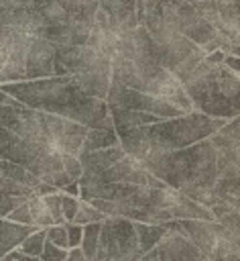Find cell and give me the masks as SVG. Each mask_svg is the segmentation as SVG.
I'll list each match as a JSON object with an SVG mask.
<instances>
[{
  "mask_svg": "<svg viewBox=\"0 0 240 261\" xmlns=\"http://www.w3.org/2000/svg\"><path fill=\"white\" fill-rule=\"evenodd\" d=\"M87 126L26 106H0V159L63 190L81 175Z\"/></svg>",
  "mask_w": 240,
  "mask_h": 261,
  "instance_id": "6da1fadb",
  "label": "cell"
},
{
  "mask_svg": "<svg viewBox=\"0 0 240 261\" xmlns=\"http://www.w3.org/2000/svg\"><path fill=\"white\" fill-rule=\"evenodd\" d=\"M144 167L207 210L220 202L240 208V118L228 120L214 135L157 157Z\"/></svg>",
  "mask_w": 240,
  "mask_h": 261,
  "instance_id": "7a4b0ae2",
  "label": "cell"
},
{
  "mask_svg": "<svg viewBox=\"0 0 240 261\" xmlns=\"http://www.w3.org/2000/svg\"><path fill=\"white\" fill-rule=\"evenodd\" d=\"M0 90L20 106L55 114L87 128H114L106 102L87 94L73 75L10 82L0 84Z\"/></svg>",
  "mask_w": 240,
  "mask_h": 261,
  "instance_id": "3957f363",
  "label": "cell"
},
{
  "mask_svg": "<svg viewBox=\"0 0 240 261\" xmlns=\"http://www.w3.org/2000/svg\"><path fill=\"white\" fill-rule=\"evenodd\" d=\"M110 84L171 100L183 106L187 112H193V106L179 80L157 61L151 47V37L142 24H136V29L120 35L110 63Z\"/></svg>",
  "mask_w": 240,
  "mask_h": 261,
  "instance_id": "277c9868",
  "label": "cell"
},
{
  "mask_svg": "<svg viewBox=\"0 0 240 261\" xmlns=\"http://www.w3.org/2000/svg\"><path fill=\"white\" fill-rule=\"evenodd\" d=\"M228 120L224 118H212L201 112H189L183 116H173V118H163L151 124L134 126L130 130L116 133L118 143L122 151L142 165L163 157L167 153H173L177 149L189 147L216 130H220Z\"/></svg>",
  "mask_w": 240,
  "mask_h": 261,
  "instance_id": "5b68a950",
  "label": "cell"
},
{
  "mask_svg": "<svg viewBox=\"0 0 240 261\" xmlns=\"http://www.w3.org/2000/svg\"><path fill=\"white\" fill-rule=\"evenodd\" d=\"M224 57L226 53L220 49L207 53L181 80V86L195 112L232 120L240 112V77L224 65Z\"/></svg>",
  "mask_w": 240,
  "mask_h": 261,
  "instance_id": "8992f818",
  "label": "cell"
},
{
  "mask_svg": "<svg viewBox=\"0 0 240 261\" xmlns=\"http://www.w3.org/2000/svg\"><path fill=\"white\" fill-rule=\"evenodd\" d=\"M55 57V43L12 27H0V84L57 75Z\"/></svg>",
  "mask_w": 240,
  "mask_h": 261,
  "instance_id": "52a82bcc",
  "label": "cell"
},
{
  "mask_svg": "<svg viewBox=\"0 0 240 261\" xmlns=\"http://www.w3.org/2000/svg\"><path fill=\"white\" fill-rule=\"evenodd\" d=\"M199 249L207 261H238L240 232L222 226L216 220H171Z\"/></svg>",
  "mask_w": 240,
  "mask_h": 261,
  "instance_id": "ba28073f",
  "label": "cell"
},
{
  "mask_svg": "<svg viewBox=\"0 0 240 261\" xmlns=\"http://www.w3.org/2000/svg\"><path fill=\"white\" fill-rule=\"evenodd\" d=\"M142 257L134 222L126 218L106 216L100 222L94 253L87 261H138Z\"/></svg>",
  "mask_w": 240,
  "mask_h": 261,
  "instance_id": "9c48e42d",
  "label": "cell"
},
{
  "mask_svg": "<svg viewBox=\"0 0 240 261\" xmlns=\"http://www.w3.org/2000/svg\"><path fill=\"white\" fill-rule=\"evenodd\" d=\"M57 192L61 190L45 184L26 169L0 159V218H6V214H10L35 196H47Z\"/></svg>",
  "mask_w": 240,
  "mask_h": 261,
  "instance_id": "30bf717a",
  "label": "cell"
},
{
  "mask_svg": "<svg viewBox=\"0 0 240 261\" xmlns=\"http://www.w3.org/2000/svg\"><path fill=\"white\" fill-rule=\"evenodd\" d=\"M195 12L222 37L234 55H238V0H185Z\"/></svg>",
  "mask_w": 240,
  "mask_h": 261,
  "instance_id": "8fae6325",
  "label": "cell"
},
{
  "mask_svg": "<svg viewBox=\"0 0 240 261\" xmlns=\"http://www.w3.org/2000/svg\"><path fill=\"white\" fill-rule=\"evenodd\" d=\"M6 220L33 226V228H47L55 224H65L61 214V192L47 194V196H35L26 200L22 206L6 214Z\"/></svg>",
  "mask_w": 240,
  "mask_h": 261,
  "instance_id": "7c38bea8",
  "label": "cell"
},
{
  "mask_svg": "<svg viewBox=\"0 0 240 261\" xmlns=\"http://www.w3.org/2000/svg\"><path fill=\"white\" fill-rule=\"evenodd\" d=\"M167 232L157 243V259L159 261H205L199 249L185 237V232L169 222H163Z\"/></svg>",
  "mask_w": 240,
  "mask_h": 261,
  "instance_id": "4fadbf2b",
  "label": "cell"
},
{
  "mask_svg": "<svg viewBox=\"0 0 240 261\" xmlns=\"http://www.w3.org/2000/svg\"><path fill=\"white\" fill-rule=\"evenodd\" d=\"M0 27H12L37 37V16L28 0H0Z\"/></svg>",
  "mask_w": 240,
  "mask_h": 261,
  "instance_id": "5bb4252c",
  "label": "cell"
},
{
  "mask_svg": "<svg viewBox=\"0 0 240 261\" xmlns=\"http://www.w3.org/2000/svg\"><path fill=\"white\" fill-rule=\"evenodd\" d=\"M98 10L112 29L124 33L136 29V0H98Z\"/></svg>",
  "mask_w": 240,
  "mask_h": 261,
  "instance_id": "9a60e30c",
  "label": "cell"
},
{
  "mask_svg": "<svg viewBox=\"0 0 240 261\" xmlns=\"http://www.w3.org/2000/svg\"><path fill=\"white\" fill-rule=\"evenodd\" d=\"M120 157H124V151H122L120 145L79 155V165H81V175L79 177H96L104 169H108L112 163H116Z\"/></svg>",
  "mask_w": 240,
  "mask_h": 261,
  "instance_id": "2e32d148",
  "label": "cell"
},
{
  "mask_svg": "<svg viewBox=\"0 0 240 261\" xmlns=\"http://www.w3.org/2000/svg\"><path fill=\"white\" fill-rule=\"evenodd\" d=\"M63 12L77 24L92 29L96 12H98V0H55Z\"/></svg>",
  "mask_w": 240,
  "mask_h": 261,
  "instance_id": "e0dca14e",
  "label": "cell"
},
{
  "mask_svg": "<svg viewBox=\"0 0 240 261\" xmlns=\"http://www.w3.org/2000/svg\"><path fill=\"white\" fill-rule=\"evenodd\" d=\"M35 230H39V228L16 224V222H10L6 218H0V259L6 253H10L12 249H16L22 243V239H26Z\"/></svg>",
  "mask_w": 240,
  "mask_h": 261,
  "instance_id": "ac0fdd59",
  "label": "cell"
},
{
  "mask_svg": "<svg viewBox=\"0 0 240 261\" xmlns=\"http://www.w3.org/2000/svg\"><path fill=\"white\" fill-rule=\"evenodd\" d=\"M114 145H120L114 128H87V135L83 139L79 155L100 151V149H106V147H114Z\"/></svg>",
  "mask_w": 240,
  "mask_h": 261,
  "instance_id": "d6986e66",
  "label": "cell"
},
{
  "mask_svg": "<svg viewBox=\"0 0 240 261\" xmlns=\"http://www.w3.org/2000/svg\"><path fill=\"white\" fill-rule=\"evenodd\" d=\"M134 230H136L138 249L142 255L153 251L157 247V243L161 241V237L167 232V228L163 224H144V222H134Z\"/></svg>",
  "mask_w": 240,
  "mask_h": 261,
  "instance_id": "ffe728a7",
  "label": "cell"
},
{
  "mask_svg": "<svg viewBox=\"0 0 240 261\" xmlns=\"http://www.w3.org/2000/svg\"><path fill=\"white\" fill-rule=\"evenodd\" d=\"M106 216L100 212V210H96L89 202H85V200H79L77 202V212H75V216H73V224H79V226H85V224H92V222H102Z\"/></svg>",
  "mask_w": 240,
  "mask_h": 261,
  "instance_id": "44dd1931",
  "label": "cell"
},
{
  "mask_svg": "<svg viewBox=\"0 0 240 261\" xmlns=\"http://www.w3.org/2000/svg\"><path fill=\"white\" fill-rule=\"evenodd\" d=\"M43 245H45V228H39L35 232H31L26 239H22V243L16 247L22 255H28V257H39L41 251H43Z\"/></svg>",
  "mask_w": 240,
  "mask_h": 261,
  "instance_id": "7402d4cb",
  "label": "cell"
},
{
  "mask_svg": "<svg viewBox=\"0 0 240 261\" xmlns=\"http://www.w3.org/2000/svg\"><path fill=\"white\" fill-rule=\"evenodd\" d=\"M45 239L49 243H53L59 249H67V228L65 224H55V226H47L45 228ZM69 251V249H67Z\"/></svg>",
  "mask_w": 240,
  "mask_h": 261,
  "instance_id": "603a6c76",
  "label": "cell"
},
{
  "mask_svg": "<svg viewBox=\"0 0 240 261\" xmlns=\"http://www.w3.org/2000/svg\"><path fill=\"white\" fill-rule=\"evenodd\" d=\"M77 202H79V198L61 192V214H63V220L65 222H71L73 220V216L77 212Z\"/></svg>",
  "mask_w": 240,
  "mask_h": 261,
  "instance_id": "cb8c5ba5",
  "label": "cell"
},
{
  "mask_svg": "<svg viewBox=\"0 0 240 261\" xmlns=\"http://www.w3.org/2000/svg\"><path fill=\"white\" fill-rule=\"evenodd\" d=\"M65 228H67V249H77L81 243L83 226L73 224V222H65Z\"/></svg>",
  "mask_w": 240,
  "mask_h": 261,
  "instance_id": "d4e9b609",
  "label": "cell"
},
{
  "mask_svg": "<svg viewBox=\"0 0 240 261\" xmlns=\"http://www.w3.org/2000/svg\"><path fill=\"white\" fill-rule=\"evenodd\" d=\"M0 261H39V257H28V255H22L18 249H12V251L6 253Z\"/></svg>",
  "mask_w": 240,
  "mask_h": 261,
  "instance_id": "484cf974",
  "label": "cell"
},
{
  "mask_svg": "<svg viewBox=\"0 0 240 261\" xmlns=\"http://www.w3.org/2000/svg\"><path fill=\"white\" fill-rule=\"evenodd\" d=\"M238 63H240V61H238V55H226V57H224V65H228V67H230L232 71H236V73L240 71V65H238Z\"/></svg>",
  "mask_w": 240,
  "mask_h": 261,
  "instance_id": "4316f807",
  "label": "cell"
},
{
  "mask_svg": "<svg viewBox=\"0 0 240 261\" xmlns=\"http://www.w3.org/2000/svg\"><path fill=\"white\" fill-rule=\"evenodd\" d=\"M61 192H63V194H69V196H75V198H77V196H79V186H77V181H71V184H69V186H65Z\"/></svg>",
  "mask_w": 240,
  "mask_h": 261,
  "instance_id": "83f0119b",
  "label": "cell"
},
{
  "mask_svg": "<svg viewBox=\"0 0 240 261\" xmlns=\"http://www.w3.org/2000/svg\"><path fill=\"white\" fill-rule=\"evenodd\" d=\"M138 261H159V259H157V251L153 249V251H148V253H144V255H142V257H140Z\"/></svg>",
  "mask_w": 240,
  "mask_h": 261,
  "instance_id": "f1b7e54d",
  "label": "cell"
},
{
  "mask_svg": "<svg viewBox=\"0 0 240 261\" xmlns=\"http://www.w3.org/2000/svg\"><path fill=\"white\" fill-rule=\"evenodd\" d=\"M205 261H207V259H205Z\"/></svg>",
  "mask_w": 240,
  "mask_h": 261,
  "instance_id": "f546056e",
  "label": "cell"
}]
</instances>
